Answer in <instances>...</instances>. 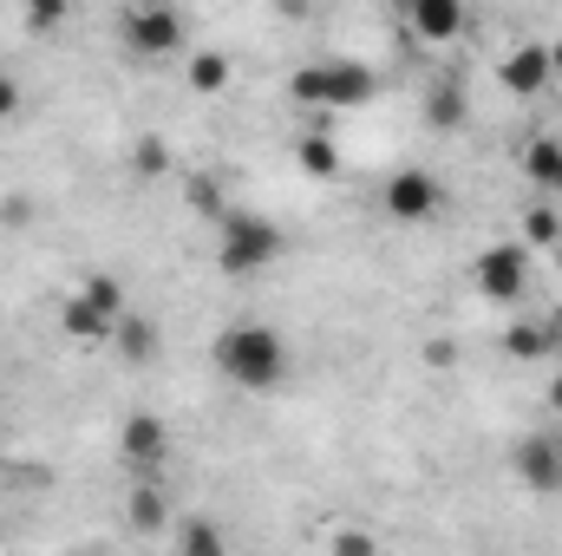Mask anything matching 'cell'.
I'll return each mask as SVG.
<instances>
[{"label":"cell","instance_id":"obj_1","mask_svg":"<svg viewBox=\"0 0 562 556\" xmlns=\"http://www.w3.org/2000/svg\"><path fill=\"white\" fill-rule=\"evenodd\" d=\"M210 354H216V374L229 387H243V393H269V387L288 380V341H281L276 327H262V321L223 327Z\"/></svg>","mask_w":562,"mask_h":556},{"label":"cell","instance_id":"obj_2","mask_svg":"<svg viewBox=\"0 0 562 556\" xmlns=\"http://www.w3.org/2000/svg\"><path fill=\"white\" fill-rule=\"evenodd\" d=\"M216 269L223 276H262V269H276L281 256H288V236H281V223H269L262 210H223L216 216Z\"/></svg>","mask_w":562,"mask_h":556},{"label":"cell","instance_id":"obj_3","mask_svg":"<svg viewBox=\"0 0 562 556\" xmlns=\"http://www.w3.org/2000/svg\"><path fill=\"white\" fill-rule=\"evenodd\" d=\"M373 66L367 59H321V66H294L288 73V99L294 105H321V112H353L373 99Z\"/></svg>","mask_w":562,"mask_h":556},{"label":"cell","instance_id":"obj_4","mask_svg":"<svg viewBox=\"0 0 562 556\" xmlns=\"http://www.w3.org/2000/svg\"><path fill=\"white\" fill-rule=\"evenodd\" d=\"M471 276H477V294H484V301L517 308V301L530 294V243H491Z\"/></svg>","mask_w":562,"mask_h":556},{"label":"cell","instance_id":"obj_5","mask_svg":"<svg viewBox=\"0 0 562 556\" xmlns=\"http://www.w3.org/2000/svg\"><path fill=\"white\" fill-rule=\"evenodd\" d=\"M119 33H125V46H132V53H144V59H164V53H177V46H183V13H177V0L132 7Z\"/></svg>","mask_w":562,"mask_h":556},{"label":"cell","instance_id":"obj_6","mask_svg":"<svg viewBox=\"0 0 562 556\" xmlns=\"http://www.w3.org/2000/svg\"><path fill=\"white\" fill-rule=\"evenodd\" d=\"M497 86H504L510 99H537V92H550V86H557V59H550V46H543V40L510 46V53L497 59Z\"/></svg>","mask_w":562,"mask_h":556},{"label":"cell","instance_id":"obj_7","mask_svg":"<svg viewBox=\"0 0 562 556\" xmlns=\"http://www.w3.org/2000/svg\"><path fill=\"white\" fill-rule=\"evenodd\" d=\"M445 210V184L431 170H393L386 177V216L393 223H425Z\"/></svg>","mask_w":562,"mask_h":556},{"label":"cell","instance_id":"obj_8","mask_svg":"<svg viewBox=\"0 0 562 556\" xmlns=\"http://www.w3.org/2000/svg\"><path fill=\"white\" fill-rule=\"evenodd\" d=\"M119 458L125 465H138V471H157L164 458H170V425L157 413H132L119 425Z\"/></svg>","mask_w":562,"mask_h":556},{"label":"cell","instance_id":"obj_9","mask_svg":"<svg viewBox=\"0 0 562 556\" xmlns=\"http://www.w3.org/2000/svg\"><path fill=\"white\" fill-rule=\"evenodd\" d=\"M406 33L425 46H451L464 33V0H406Z\"/></svg>","mask_w":562,"mask_h":556},{"label":"cell","instance_id":"obj_10","mask_svg":"<svg viewBox=\"0 0 562 556\" xmlns=\"http://www.w3.org/2000/svg\"><path fill=\"white\" fill-rule=\"evenodd\" d=\"M59 327H66V334L79 341V347H105L119 321H112V314H105V308H99V301H92L86 288H72V294L59 301Z\"/></svg>","mask_w":562,"mask_h":556},{"label":"cell","instance_id":"obj_11","mask_svg":"<svg viewBox=\"0 0 562 556\" xmlns=\"http://www.w3.org/2000/svg\"><path fill=\"white\" fill-rule=\"evenodd\" d=\"M517 478H524L530 491L557 498L562 491V445H550V438H524V445H517Z\"/></svg>","mask_w":562,"mask_h":556},{"label":"cell","instance_id":"obj_12","mask_svg":"<svg viewBox=\"0 0 562 556\" xmlns=\"http://www.w3.org/2000/svg\"><path fill=\"white\" fill-rule=\"evenodd\" d=\"M229 53H216V46H203V53H190V66H183V86L196 92V99H216V92H229Z\"/></svg>","mask_w":562,"mask_h":556},{"label":"cell","instance_id":"obj_13","mask_svg":"<svg viewBox=\"0 0 562 556\" xmlns=\"http://www.w3.org/2000/svg\"><path fill=\"white\" fill-rule=\"evenodd\" d=\"M504 354H510V360H543V354H557L550 314H524V321H510V334H504Z\"/></svg>","mask_w":562,"mask_h":556},{"label":"cell","instance_id":"obj_14","mask_svg":"<svg viewBox=\"0 0 562 556\" xmlns=\"http://www.w3.org/2000/svg\"><path fill=\"white\" fill-rule=\"evenodd\" d=\"M294 164H301V177L334 184V177H340V144L327 138V132H307V138L294 144Z\"/></svg>","mask_w":562,"mask_h":556},{"label":"cell","instance_id":"obj_15","mask_svg":"<svg viewBox=\"0 0 562 556\" xmlns=\"http://www.w3.org/2000/svg\"><path fill=\"white\" fill-rule=\"evenodd\" d=\"M464 119H471V105H464L458 86H431V92H425V125H431V132H458Z\"/></svg>","mask_w":562,"mask_h":556},{"label":"cell","instance_id":"obj_16","mask_svg":"<svg viewBox=\"0 0 562 556\" xmlns=\"http://www.w3.org/2000/svg\"><path fill=\"white\" fill-rule=\"evenodd\" d=\"M112 341H119V354L125 360H150L157 354V321H144V314H119V327H112Z\"/></svg>","mask_w":562,"mask_h":556},{"label":"cell","instance_id":"obj_17","mask_svg":"<svg viewBox=\"0 0 562 556\" xmlns=\"http://www.w3.org/2000/svg\"><path fill=\"white\" fill-rule=\"evenodd\" d=\"M557 170H562V138H530V144H524V177H530L543 197H550Z\"/></svg>","mask_w":562,"mask_h":556},{"label":"cell","instance_id":"obj_18","mask_svg":"<svg viewBox=\"0 0 562 556\" xmlns=\"http://www.w3.org/2000/svg\"><path fill=\"white\" fill-rule=\"evenodd\" d=\"M524 243H530V249H557L562 243V210L557 203H530V210H524Z\"/></svg>","mask_w":562,"mask_h":556},{"label":"cell","instance_id":"obj_19","mask_svg":"<svg viewBox=\"0 0 562 556\" xmlns=\"http://www.w3.org/2000/svg\"><path fill=\"white\" fill-rule=\"evenodd\" d=\"M170 544H177L183 556H223V551H229V537H223L216 524H177V531H170Z\"/></svg>","mask_w":562,"mask_h":556},{"label":"cell","instance_id":"obj_20","mask_svg":"<svg viewBox=\"0 0 562 556\" xmlns=\"http://www.w3.org/2000/svg\"><path fill=\"white\" fill-rule=\"evenodd\" d=\"M20 20H26V33H53V26H66L72 20V0H20Z\"/></svg>","mask_w":562,"mask_h":556},{"label":"cell","instance_id":"obj_21","mask_svg":"<svg viewBox=\"0 0 562 556\" xmlns=\"http://www.w3.org/2000/svg\"><path fill=\"white\" fill-rule=\"evenodd\" d=\"M79 288H86V294H92V301H99V308H105L112 321H119V314L132 308V301H125V281H119V276H86Z\"/></svg>","mask_w":562,"mask_h":556},{"label":"cell","instance_id":"obj_22","mask_svg":"<svg viewBox=\"0 0 562 556\" xmlns=\"http://www.w3.org/2000/svg\"><path fill=\"white\" fill-rule=\"evenodd\" d=\"M132 524H138V531H157V524H164V491H157V485H138V491H132Z\"/></svg>","mask_w":562,"mask_h":556},{"label":"cell","instance_id":"obj_23","mask_svg":"<svg viewBox=\"0 0 562 556\" xmlns=\"http://www.w3.org/2000/svg\"><path fill=\"white\" fill-rule=\"evenodd\" d=\"M132 164H138L144 177H157V170H170V151H164V138H138V151H132Z\"/></svg>","mask_w":562,"mask_h":556},{"label":"cell","instance_id":"obj_24","mask_svg":"<svg viewBox=\"0 0 562 556\" xmlns=\"http://www.w3.org/2000/svg\"><path fill=\"white\" fill-rule=\"evenodd\" d=\"M327 544H334V556H367V551H373V537H367V531H334Z\"/></svg>","mask_w":562,"mask_h":556},{"label":"cell","instance_id":"obj_25","mask_svg":"<svg viewBox=\"0 0 562 556\" xmlns=\"http://www.w3.org/2000/svg\"><path fill=\"white\" fill-rule=\"evenodd\" d=\"M13 112H20V79L0 73V119H13Z\"/></svg>","mask_w":562,"mask_h":556},{"label":"cell","instance_id":"obj_26","mask_svg":"<svg viewBox=\"0 0 562 556\" xmlns=\"http://www.w3.org/2000/svg\"><path fill=\"white\" fill-rule=\"evenodd\" d=\"M451 360H458V347H451V341H431V347H425V367H451Z\"/></svg>","mask_w":562,"mask_h":556},{"label":"cell","instance_id":"obj_27","mask_svg":"<svg viewBox=\"0 0 562 556\" xmlns=\"http://www.w3.org/2000/svg\"><path fill=\"white\" fill-rule=\"evenodd\" d=\"M281 13H288V20H301V13H307V0H276Z\"/></svg>","mask_w":562,"mask_h":556},{"label":"cell","instance_id":"obj_28","mask_svg":"<svg viewBox=\"0 0 562 556\" xmlns=\"http://www.w3.org/2000/svg\"><path fill=\"white\" fill-rule=\"evenodd\" d=\"M550 334H557V354H562V308H550Z\"/></svg>","mask_w":562,"mask_h":556},{"label":"cell","instance_id":"obj_29","mask_svg":"<svg viewBox=\"0 0 562 556\" xmlns=\"http://www.w3.org/2000/svg\"><path fill=\"white\" fill-rule=\"evenodd\" d=\"M550 407H557V413H562V380H557V387H550Z\"/></svg>","mask_w":562,"mask_h":556},{"label":"cell","instance_id":"obj_30","mask_svg":"<svg viewBox=\"0 0 562 556\" xmlns=\"http://www.w3.org/2000/svg\"><path fill=\"white\" fill-rule=\"evenodd\" d=\"M550 59H557V79H562V40H557V46H550Z\"/></svg>","mask_w":562,"mask_h":556},{"label":"cell","instance_id":"obj_31","mask_svg":"<svg viewBox=\"0 0 562 556\" xmlns=\"http://www.w3.org/2000/svg\"><path fill=\"white\" fill-rule=\"evenodd\" d=\"M550 197H562V170H557V184H550Z\"/></svg>","mask_w":562,"mask_h":556},{"label":"cell","instance_id":"obj_32","mask_svg":"<svg viewBox=\"0 0 562 556\" xmlns=\"http://www.w3.org/2000/svg\"><path fill=\"white\" fill-rule=\"evenodd\" d=\"M550 256H557V269H562V243H557V249H550Z\"/></svg>","mask_w":562,"mask_h":556},{"label":"cell","instance_id":"obj_33","mask_svg":"<svg viewBox=\"0 0 562 556\" xmlns=\"http://www.w3.org/2000/svg\"><path fill=\"white\" fill-rule=\"evenodd\" d=\"M132 7H157V0H132Z\"/></svg>","mask_w":562,"mask_h":556}]
</instances>
